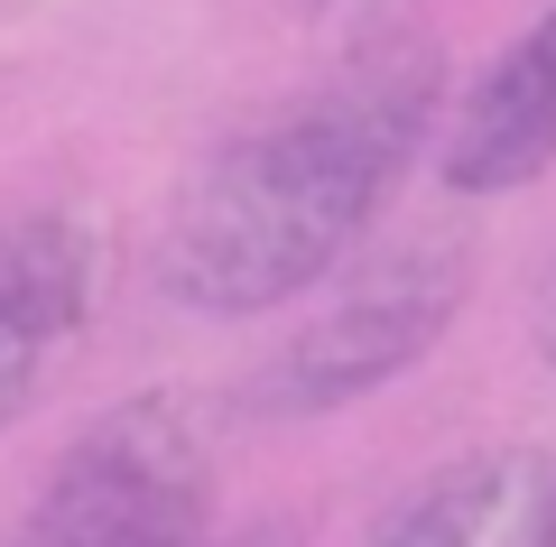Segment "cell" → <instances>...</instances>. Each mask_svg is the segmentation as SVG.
Listing matches in <instances>:
<instances>
[{
    "label": "cell",
    "instance_id": "obj_7",
    "mask_svg": "<svg viewBox=\"0 0 556 547\" xmlns=\"http://www.w3.org/2000/svg\"><path fill=\"white\" fill-rule=\"evenodd\" d=\"M204 547H306V520H288V510H278V520H232Z\"/></svg>",
    "mask_w": 556,
    "mask_h": 547
},
{
    "label": "cell",
    "instance_id": "obj_2",
    "mask_svg": "<svg viewBox=\"0 0 556 547\" xmlns=\"http://www.w3.org/2000/svg\"><path fill=\"white\" fill-rule=\"evenodd\" d=\"M473 297V241L464 233H408L390 251H362L325 278V307L298 315V334H278L260 352V372L241 381V409L306 427V418L362 409L371 390H390L399 372H417L445 344V325Z\"/></svg>",
    "mask_w": 556,
    "mask_h": 547
},
{
    "label": "cell",
    "instance_id": "obj_3",
    "mask_svg": "<svg viewBox=\"0 0 556 547\" xmlns=\"http://www.w3.org/2000/svg\"><path fill=\"white\" fill-rule=\"evenodd\" d=\"M214 427L186 390H130L65 436L38 501L0 547H204L214 538Z\"/></svg>",
    "mask_w": 556,
    "mask_h": 547
},
{
    "label": "cell",
    "instance_id": "obj_6",
    "mask_svg": "<svg viewBox=\"0 0 556 547\" xmlns=\"http://www.w3.org/2000/svg\"><path fill=\"white\" fill-rule=\"evenodd\" d=\"M362 547H556V446H482L380 510Z\"/></svg>",
    "mask_w": 556,
    "mask_h": 547
},
{
    "label": "cell",
    "instance_id": "obj_4",
    "mask_svg": "<svg viewBox=\"0 0 556 547\" xmlns=\"http://www.w3.org/2000/svg\"><path fill=\"white\" fill-rule=\"evenodd\" d=\"M102 307V233L75 204H0V436L65 381Z\"/></svg>",
    "mask_w": 556,
    "mask_h": 547
},
{
    "label": "cell",
    "instance_id": "obj_9",
    "mask_svg": "<svg viewBox=\"0 0 556 547\" xmlns=\"http://www.w3.org/2000/svg\"><path fill=\"white\" fill-rule=\"evenodd\" d=\"M316 10H353V20H390V10H408V0H316Z\"/></svg>",
    "mask_w": 556,
    "mask_h": 547
},
{
    "label": "cell",
    "instance_id": "obj_1",
    "mask_svg": "<svg viewBox=\"0 0 556 547\" xmlns=\"http://www.w3.org/2000/svg\"><path fill=\"white\" fill-rule=\"evenodd\" d=\"M437 121L445 47L427 28H371L316 84L278 94L195 158L159 233V288L214 325L316 297L343 260H362Z\"/></svg>",
    "mask_w": 556,
    "mask_h": 547
},
{
    "label": "cell",
    "instance_id": "obj_8",
    "mask_svg": "<svg viewBox=\"0 0 556 547\" xmlns=\"http://www.w3.org/2000/svg\"><path fill=\"white\" fill-rule=\"evenodd\" d=\"M538 362L556 372V270H547V288H538Z\"/></svg>",
    "mask_w": 556,
    "mask_h": 547
},
{
    "label": "cell",
    "instance_id": "obj_5",
    "mask_svg": "<svg viewBox=\"0 0 556 547\" xmlns=\"http://www.w3.org/2000/svg\"><path fill=\"white\" fill-rule=\"evenodd\" d=\"M547 167H556V0L437 121V176H445V196H464V204L519 196Z\"/></svg>",
    "mask_w": 556,
    "mask_h": 547
}]
</instances>
